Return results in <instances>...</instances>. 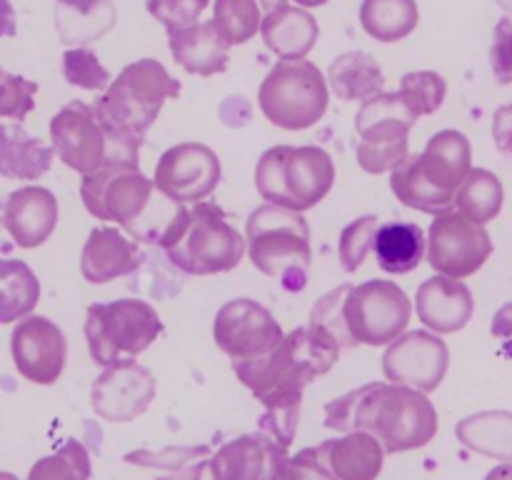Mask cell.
<instances>
[{
	"instance_id": "1",
	"label": "cell",
	"mask_w": 512,
	"mask_h": 480,
	"mask_svg": "<svg viewBox=\"0 0 512 480\" xmlns=\"http://www.w3.org/2000/svg\"><path fill=\"white\" fill-rule=\"evenodd\" d=\"M325 428L375 435L385 453L428 445L438 433V410L428 393L395 383H368L325 405Z\"/></svg>"
},
{
	"instance_id": "2",
	"label": "cell",
	"mask_w": 512,
	"mask_h": 480,
	"mask_svg": "<svg viewBox=\"0 0 512 480\" xmlns=\"http://www.w3.org/2000/svg\"><path fill=\"white\" fill-rule=\"evenodd\" d=\"M85 210L98 220H110L135 240L160 245L183 205L165 198L138 165L110 163L80 180Z\"/></svg>"
},
{
	"instance_id": "3",
	"label": "cell",
	"mask_w": 512,
	"mask_h": 480,
	"mask_svg": "<svg viewBox=\"0 0 512 480\" xmlns=\"http://www.w3.org/2000/svg\"><path fill=\"white\" fill-rule=\"evenodd\" d=\"M340 358V345L323 330L295 328L270 353L253 360H233V373L253 390L260 405L303 400L305 385L328 373Z\"/></svg>"
},
{
	"instance_id": "4",
	"label": "cell",
	"mask_w": 512,
	"mask_h": 480,
	"mask_svg": "<svg viewBox=\"0 0 512 480\" xmlns=\"http://www.w3.org/2000/svg\"><path fill=\"white\" fill-rule=\"evenodd\" d=\"M178 95L180 80H175L158 60L143 58L120 70L118 80H113L95 100L93 110L110 138L140 150L145 133L158 120L165 100Z\"/></svg>"
},
{
	"instance_id": "5",
	"label": "cell",
	"mask_w": 512,
	"mask_h": 480,
	"mask_svg": "<svg viewBox=\"0 0 512 480\" xmlns=\"http://www.w3.org/2000/svg\"><path fill=\"white\" fill-rule=\"evenodd\" d=\"M170 265L185 275H215L238 268L248 250V240L233 228L218 203L200 200L183 205L175 223L160 240Z\"/></svg>"
},
{
	"instance_id": "6",
	"label": "cell",
	"mask_w": 512,
	"mask_h": 480,
	"mask_svg": "<svg viewBox=\"0 0 512 480\" xmlns=\"http://www.w3.org/2000/svg\"><path fill=\"white\" fill-rule=\"evenodd\" d=\"M245 235L248 255L260 273L280 280V285L290 293H300L308 285L313 248L303 213L265 203L250 213Z\"/></svg>"
},
{
	"instance_id": "7",
	"label": "cell",
	"mask_w": 512,
	"mask_h": 480,
	"mask_svg": "<svg viewBox=\"0 0 512 480\" xmlns=\"http://www.w3.org/2000/svg\"><path fill=\"white\" fill-rule=\"evenodd\" d=\"M335 163L318 145H275L265 150L255 168V188L260 198L278 208H315L333 190Z\"/></svg>"
},
{
	"instance_id": "8",
	"label": "cell",
	"mask_w": 512,
	"mask_h": 480,
	"mask_svg": "<svg viewBox=\"0 0 512 480\" xmlns=\"http://www.w3.org/2000/svg\"><path fill=\"white\" fill-rule=\"evenodd\" d=\"M85 340L90 358L98 365L123 363L138 358L163 335L158 310L138 298L93 303L85 310Z\"/></svg>"
},
{
	"instance_id": "9",
	"label": "cell",
	"mask_w": 512,
	"mask_h": 480,
	"mask_svg": "<svg viewBox=\"0 0 512 480\" xmlns=\"http://www.w3.org/2000/svg\"><path fill=\"white\" fill-rule=\"evenodd\" d=\"M328 80L308 60H280L258 90L265 118L283 130L313 128L328 110Z\"/></svg>"
},
{
	"instance_id": "10",
	"label": "cell",
	"mask_w": 512,
	"mask_h": 480,
	"mask_svg": "<svg viewBox=\"0 0 512 480\" xmlns=\"http://www.w3.org/2000/svg\"><path fill=\"white\" fill-rule=\"evenodd\" d=\"M418 115L405 105L400 93H378L360 105L355 115V158L365 173H393L408 158V133Z\"/></svg>"
},
{
	"instance_id": "11",
	"label": "cell",
	"mask_w": 512,
	"mask_h": 480,
	"mask_svg": "<svg viewBox=\"0 0 512 480\" xmlns=\"http://www.w3.org/2000/svg\"><path fill=\"white\" fill-rule=\"evenodd\" d=\"M50 140L58 158L80 175H90L110 163L138 165L140 160V150L110 138L93 105L83 100H70L53 115Z\"/></svg>"
},
{
	"instance_id": "12",
	"label": "cell",
	"mask_w": 512,
	"mask_h": 480,
	"mask_svg": "<svg viewBox=\"0 0 512 480\" xmlns=\"http://www.w3.org/2000/svg\"><path fill=\"white\" fill-rule=\"evenodd\" d=\"M343 313L358 345L365 343L378 348L405 333L413 315V303L393 280H368L350 288Z\"/></svg>"
},
{
	"instance_id": "13",
	"label": "cell",
	"mask_w": 512,
	"mask_h": 480,
	"mask_svg": "<svg viewBox=\"0 0 512 480\" xmlns=\"http://www.w3.org/2000/svg\"><path fill=\"white\" fill-rule=\"evenodd\" d=\"M493 255L485 225L473 223L458 210L435 215L428 230V263L435 273L448 278H470Z\"/></svg>"
},
{
	"instance_id": "14",
	"label": "cell",
	"mask_w": 512,
	"mask_h": 480,
	"mask_svg": "<svg viewBox=\"0 0 512 480\" xmlns=\"http://www.w3.org/2000/svg\"><path fill=\"white\" fill-rule=\"evenodd\" d=\"M220 158L203 143H178L160 155L155 165V188L173 203H200L220 183Z\"/></svg>"
},
{
	"instance_id": "15",
	"label": "cell",
	"mask_w": 512,
	"mask_h": 480,
	"mask_svg": "<svg viewBox=\"0 0 512 480\" xmlns=\"http://www.w3.org/2000/svg\"><path fill=\"white\" fill-rule=\"evenodd\" d=\"M213 335L218 348L233 360L260 358L285 338L273 313L250 298L228 300L215 315Z\"/></svg>"
},
{
	"instance_id": "16",
	"label": "cell",
	"mask_w": 512,
	"mask_h": 480,
	"mask_svg": "<svg viewBox=\"0 0 512 480\" xmlns=\"http://www.w3.org/2000/svg\"><path fill=\"white\" fill-rule=\"evenodd\" d=\"M450 365V350L438 333L410 330L390 343L383 355V373L390 383L433 393L443 383Z\"/></svg>"
},
{
	"instance_id": "17",
	"label": "cell",
	"mask_w": 512,
	"mask_h": 480,
	"mask_svg": "<svg viewBox=\"0 0 512 480\" xmlns=\"http://www.w3.org/2000/svg\"><path fill=\"white\" fill-rule=\"evenodd\" d=\"M153 373L135 360L108 365L90 388V403L98 418L108 423H130L155 400Z\"/></svg>"
},
{
	"instance_id": "18",
	"label": "cell",
	"mask_w": 512,
	"mask_h": 480,
	"mask_svg": "<svg viewBox=\"0 0 512 480\" xmlns=\"http://www.w3.org/2000/svg\"><path fill=\"white\" fill-rule=\"evenodd\" d=\"M10 353L25 380L35 385H53L63 375L68 340L53 320L45 315H28L18 320L10 335Z\"/></svg>"
},
{
	"instance_id": "19",
	"label": "cell",
	"mask_w": 512,
	"mask_h": 480,
	"mask_svg": "<svg viewBox=\"0 0 512 480\" xmlns=\"http://www.w3.org/2000/svg\"><path fill=\"white\" fill-rule=\"evenodd\" d=\"M288 448L265 433H245L228 440L210 458L215 480H278L280 463Z\"/></svg>"
},
{
	"instance_id": "20",
	"label": "cell",
	"mask_w": 512,
	"mask_h": 480,
	"mask_svg": "<svg viewBox=\"0 0 512 480\" xmlns=\"http://www.w3.org/2000/svg\"><path fill=\"white\" fill-rule=\"evenodd\" d=\"M3 225L18 248H38L58 225V200L43 185L13 190L3 205Z\"/></svg>"
},
{
	"instance_id": "21",
	"label": "cell",
	"mask_w": 512,
	"mask_h": 480,
	"mask_svg": "<svg viewBox=\"0 0 512 480\" xmlns=\"http://www.w3.org/2000/svg\"><path fill=\"white\" fill-rule=\"evenodd\" d=\"M475 310L473 293L458 278L435 275L418 288L415 295V313L428 330L438 335H450L463 330L470 323Z\"/></svg>"
},
{
	"instance_id": "22",
	"label": "cell",
	"mask_w": 512,
	"mask_h": 480,
	"mask_svg": "<svg viewBox=\"0 0 512 480\" xmlns=\"http://www.w3.org/2000/svg\"><path fill=\"white\" fill-rule=\"evenodd\" d=\"M143 263L138 240H130L118 228L90 230L80 255V273L88 283L103 285L115 278L135 273Z\"/></svg>"
},
{
	"instance_id": "23",
	"label": "cell",
	"mask_w": 512,
	"mask_h": 480,
	"mask_svg": "<svg viewBox=\"0 0 512 480\" xmlns=\"http://www.w3.org/2000/svg\"><path fill=\"white\" fill-rule=\"evenodd\" d=\"M420 175L445 195L458 193L473 170V148L460 130H440L428 140L423 153H415Z\"/></svg>"
},
{
	"instance_id": "24",
	"label": "cell",
	"mask_w": 512,
	"mask_h": 480,
	"mask_svg": "<svg viewBox=\"0 0 512 480\" xmlns=\"http://www.w3.org/2000/svg\"><path fill=\"white\" fill-rule=\"evenodd\" d=\"M168 45L175 63L193 75L210 78L228 68L230 43L220 35L213 20L168 30Z\"/></svg>"
},
{
	"instance_id": "25",
	"label": "cell",
	"mask_w": 512,
	"mask_h": 480,
	"mask_svg": "<svg viewBox=\"0 0 512 480\" xmlns=\"http://www.w3.org/2000/svg\"><path fill=\"white\" fill-rule=\"evenodd\" d=\"M260 35L270 53L280 60H305V55L318 43L320 28L308 10L283 3L265 15Z\"/></svg>"
},
{
	"instance_id": "26",
	"label": "cell",
	"mask_w": 512,
	"mask_h": 480,
	"mask_svg": "<svg viewBox=\"0 0 512 480\" xmlns=\"http://www.w3.org/2000/svg\"><path fill=\"white\" fill-rule=\"evenodd\" d=\"M320 453L338 480H378L385 460L383 443L365 430L323 440Z\"/></svg>"
},
{
	"instance_id": "27",
	"label": "cell",
	"mask_w": 512,
	"mask_h": 480,
	"mask_svg": "<svg viewBox=\"0 0 512 480\" xmlns=\"http://www.w3.org/2000/svg\"><path fill=\"white\" fill-rule=\"evenodd\" d=\"M55 148L35 138L20 123L0 125V178L38 180L50 170Z\"/></svg>"
},
{
	"instance_id": "28",
	"label": "cell",
	"mask_w": 512,
	"mask_h": 480,
	"mask_svg": "<svg viewBox=\"0 0 512 480\" xmlns=\"http://www.w3.org/2000/svg\"><path fill=\"white\" fill-rule=\"evenodd\" d=\"M115 20L113 0H55V30L63 45L88 48L113 30Z\"/></svg>"
},
{
	"instance_id": "29",
	"label": "cell",
	"mask_w": 512,
	"mask_h": 480,
	"mask_svg": "<svg viewBox=\"0 0 512 480\" xmlns=\"http://www.w3.org/2000/svg\"><path fill=\"white\" fill-rule=\"evenodd\" d=\"M375 258L390 275H405L418 268L428 255V238L418 223H385L375 235Z\"/></svg>"
},
{
	"instance_id": "30",
	"label": "cell",
	"mask_w": 512,
	"mask_h": 480,
	"mask_svg": "<svg viewBox=\"0 0 512 480\" xmlns=\"http://www.w3.org/2000/svg\"><path fill=\"white\" fill-rule=\"evenodd\" d=\"M455 435L473 453L512 463V413L508 410H483L468 415L455 425Z\"/></svg>"
},
{
	"instance_id": "31",
	"label": "cell",
	"mask_w": 512,
	"mask_h": 480,
	"mask_svg": "<svg viewBox=\"0 0 512 480\" xmlns=\"http://www.w3.org/2000/svg\"><path fill=\"white\" fill-rule=\"evenodd\" d=\"M328 83L340 100H370L383 93L385 75L378 60L363 50H350L335 58L328 68Z\"/></svg>"
},
{
	"instance_id": "32",
	"label": "cell",
	"mask_w": 512,
	"mask_h": 480,
	"mask_svg": "<svg viewBox=\"0 0 512 480\" xmlns=\"http://www.w3.org/2000/svg\"><path fill=\"white\" fill-rule=\"evenodd\" d=\"M210 458H213L210 445H188V448H165L160 453L133 450L123 460L140 468L168 470V475L158 480H215Z\"/></svg>"
},
{
	"instance_id": "33",
	"label": "cell",
	"mask_w": 512,
	"mask_h": 480,
	"mask_svg": "<svg viewBox=\"0 0 512 480\" xmlns=\"http://www.w3.org/2000/svg\"><path fill=\"white\" fill-rule=\"evenodd\" d=\"M40 300V280L28 263L0 258V323L28 318Z\"/></svg>"
},
{
	"instance_id": "34",
	"label": "cell",
	"mask_w": 512,
	"mask_h": 480,
	"mask_svg": "<svg viewBox=\"0 0 512 480\" xmlns=\"http://www.w3.org/2000/svg\"><path fill=\"white\" fill-rule=\"evenodd\" d=\"M418 23L420 10L415 0H363L360 5V25L380 43H398L408 38Z\"/></svg>"
},
{
	"instance_id": "35",
	"label": "cell",
	"mask_w": 512,
	"mask_h": 480,
	"mask_svg": "<svg viewBox=\"0 0 512 480\" xmlns=\"http://www.w3.org/2000/svg\"><path fill=\"white\" fill-rule=\"evenodd\" d=\"M503 200L505 190L498 175L485 168H473L455 193V208L473 223L485 225L498 218Z\"/></svg>"
},
{
	"instance_id": "36",
	"label": "cell",
	"mask_w": 512,
	"mask_h": 480,
	"mask_svg": "<svg viewBox=\"0 0 512 480\" xmlns=\"http://www.w3.org/2000/svg\"><path fill=\"white\" fill-rule=\"evenodd\" d=\"M390 190H393L395 198H398L403 205L428 215L448 213V210H453L455 205L453 195L440 193L435 185H430L428 180L420 175L418 163H415V155H408L405 163L390 173Z\"/></svg>"
},
{
	"instance_id": "37",
	"label": "cell",
	"mask_w": 512,
	"mask_h": 480,
	"mask_svg": "<svg viewBox=\"0 0 512 480\" xmlns=\"http://www.w3.org/2000/svg\"><path fill=\"white\" fill-rule=\"evenodd\" d=\"M265 15L263 0H215L213 5V23L230 48L253 40L263 28Z\"/></svg>"
},
{
	"instance_id": "38",
	"label": "cell",
	"mask_w": 512,
	"mask_h": 480,
	"mask_svg": "<svg viewBox=\"0 0 512 480\" xmlns=\"http://www.w3.org/2000/svg\"><path fill=\"white\" fill-rule=\"evenodd\" d=\"M90 455L83 443L68 440L53 455H45L30 468L28 480H90Z\"/></svg>"
},
{
	"instance_id": "39",
	"label": "cell",
	"mask_w": 512,
	"mask_h": 480,
	"mask_svg": "<svg viewBox=\"0 0 512 480\" xmlns=\"http://www.w3.org/2000/svg\"><path fill=\"white\" fill-rule=\"evenodd\" d=\"M350 288H353L350 283L338 285V288H333L330 293H325L323 298L313 305V310H310L308 325H313V328L328 333L330 338L340 345V350L355 348V345H358V340L350 335L348 323H345V313H343L345 298H348Z\"/></svg>"
},
{
	"instance_id": "40",
	"label": "cell",
	"mask_w": 512,
	"mask_h": 480,
	"mask_svg": "<svg viewBox=\"0 0 512 480\" xmlns=\"http://www.w3.org/2000/svg\"><path fill=\"white\" fill-rule=\"evenodd\" d=\"M400 98L405 100L415 115H433L440 110L445 95H448V83L443 75L433 70H418V73H405L400 80Z\"/></svg>"
},
{
	"instance_id": "41",
	"label": "cell",
	"mask_w": 512,
	"mask_h": 480,
	"mask_svg": "<svg viewBox=\"0 0 512 480\" xmlns=\"http://www.w3.org/2000/svg\"><path fill=\"white\" fill-rule=\"evenodd\" d=\"M378 230H380L378 215H363V218L345 225L338 243V258H340V265H343V270L355 273V270L365 263V258H368V253L375 245V235H378Z\"/></svg>"
},
{
	"instance_id": "42",
	"label": "cell",
	"mask_w": 512,
	"mask_h": 480,
	"mask_svg": "<svg viewBox=\"0 0 512 480\" xmlns=\"http://www.w3.org/2000/svg\"><path fill=\"white\" fill-rule=\"evenodd\" d=\"M63 75L70 85L83 90H108L110 80L108 68L98 60L90 48H70L63 53Z\"/></svg>"
},
{
	"instance_id": "43",
	"label": "cell",
	"mask_w": 512,
	"mask_h": 480,
	"mask_svg": "<svg viewBox=\"0 0 512 480\" xmlns=\"http://www.w3.org/2000/svg\"><path fill=\"white\" fill-rule=\"evenodd\" d=\"M35 93L38 83L0 68V118L23 120L35 108Z\"/></svg>"
},
{
	"instance_id": "44",
	"label": "cell",
	"mask_w": 512,
	"mask_h": 480,
	"mask_svg": "<svg viewBox=\"0 0 512 480\" xmlns=\"http://www.w3.org/2000/svg\"><path fill=\"white\" fill-rule=\"evenodd\" d=\"M208 5L210 0H145L148 13L160 20L165 30L188 28V25L198 23Z\"/></svg>"
},
{
	"instance_id": "45",
	"label": "cell",
	"mask_w": 512,
	"mask_h": 480,
	"mask_svg": "<svg viewBox=\"0 0 512 480\" xmlns=\"http://www.w3.org/2000/svg\"><path fill=\"white\" fill-rule=\"evenodd\" d=\"M300 423V403H275L265 405L263 415H260V433H265L268 438H273L275 443H280L283 448H288L293 443L295 433H298Z\"/></svg>"
},
{
	"instance_id": "46",
	"label": "cell",
	"mask_w": 512,
	"mask_h": 480,
	"mask_svg": "<svg viewBox=\"0 0 512 480\" xmlns=\"http://www.w3.org/2000/svg\"><path fill=\"white\" fill-rule=\"evenodd\" d=\"M278 480H338L325 463L320 445L300 450L298 455H288L278 468Z\"/></svg>"
},
{
	"instance_id": "47",
	"label": "cell",
	"mask_w": 512,
	"mask_h": 480,
	"mask_svg": "<svg viewBox=\"0 0 512 480\" xmlns=\"http://www.w3.org/2000/svg\"><path fill=\"white\" fill-rule=\"evenodd\" d=\"M490 68L500 85L512 83V23L508 18L498 20L490 45Z\"/></svg>"
},
{
	"instance_id": "48",
	"label": "cell",
	"mask_w": 512,
	"mask_h": 480,
	"mask_svg": "<svg viewBox=\"0 0 512 480\" xmlns=\"http://www.w3.org/2000/svg\"><path fill=\"white\" fill-rule=\"evenodd\" d=\"M493 140L500 153L512 155V105H503L493 115Z\"/></svg>"
},
{
	"instance_id": "49",
	"label": "cell",
	"mask_w": 512,
	"mask_h": 480,
	"mask_svg": "<svg viewBox=\"0 0 512 480\" xmlns=\"http://www.w3.org/2000/svg\"><path fill=\"white\" fill-rule=\"evenodd\" d=\"M493 335L503 345V353L512 358V303H505L498 313L493 315Z\"/></svg>"
},
{
	"instance_id": "50",
	"label": "cell",
	"mask_w": 512,
	"mask_h": 480,
	"mask_svg": "<svg viewBox=\"0 0 512 480\" xmlns=\"http://www.w3.org/2000/svg\"><path fill=\"white\" fill-rule=\"evenodd\" d=\"M18 33V15L10 0H0V38H13Z\"/></svg>"
},
{
	"instance_id": "51",
	"label": "cell",
	"mask_w": 512,
	"mask_h": 480,
	"mask_svg": "<svg viewBox=\"0 0 512 480\" xmlns=\"http://www.w3.org/2000/svg\"><path fill=\"white\" fill-rule=\"evenodd\" d=\"M485 480H512V463H500L485 475Z\"/></svg>"
},
{
	"instance_id": "52",
	"label": "cell",
	"mask_w": 512,
	"mask_h": 480,
	"mask_svg": "<svg viewBox=\"0 0 512 480\" xmlns=\"http://www.w3.org/2000/svg\"><path fill=\"white\" fill-rule=\"evenodd\" d=\"M298 8H320V5H325L328 0H293Z\"/></svg>"
},
{
	"instance_id": "53",
	"label": "cell",
	"mask_w": 512,
	"mask_h": 480,
	"mask_svg": "<svg viewBox=\"0 0 512 480\" xmlns=\"http://www.w3.org/2000/svg\"><path fill=\"white\" fill-rule=\"evenodd\" d=\"M495 3H498L500 8L505 10V13H510V15H512V0H495Z\"/></svg>"
},
{
	"instance_id": "54",
	"label": "cell",
	"mask_w": 512,
	"mask_h": 480,
	"mask_svg": "<svg viewBox=\"0 0 512 480\" xmlns=\"http://www.w3.org/2000/svg\"><path fill=\"white\" fill-rule=\"evenodd\" d=\"M0 480H18L13 473H5V470H0Z\"/></svg>"
}]
</instances>
